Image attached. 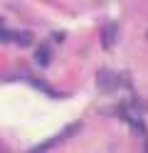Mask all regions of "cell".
Returning <instances> with one entry per match:
<instances>
[{"label": "cell", "mask_w": 148, "mask_h": 153, "mask_svg": "<svg viewBox=\"0 0 148 153\" xmlns=\"http://www.w3.org/2000/svg\"><path fill=\"white\" fill-rule=\"evenodd\" d=\"M96 87L101 89V91H111L118 87V74L111 72V69H99L96 74Z\"/></svg>", "instance_id": "obj_1"}, {"label": "cell", "mask_w": 148, "mask_h": 153, "mask_svg": "<svg viewBox=\"0 0 148 153\" xmlns=\"http://www.w3.org/2000/svg\"><path fill=\"white\" fill-rule=\"evenodd\" d=\"M13 40H15V32H10V30H5V27L0 25V42L5 45V42H13Z\"/></svg>", "instance_id": "obj_5"}, {"label": "cell", "mask_w": 148, "mask_h": 153, "mask_svg": "<svg viewBox=\"0 0 148 153\" xmlns=\"http://www.w3.org/2000/svg\"><path fill=\"white\" fill-rule=\"evenodd\" d=\"M79 128H82V123H79V121L74 123V126H67V128L62 131V138H69V136H74V133H77Z\"/></svg>", "instance_id": "obj_6"}, {"label": "cell", "mask_w": 148, "mask_h": 153, "mask_svg": "<svg viewBox=\"0 0 148 153\" xmlns=\"http://www.w3.org/2000/svg\"><path fill=\"white\" fill-rule=\"evenodd\" d=\"M143 148H146V151H148V138H146V146H143Z\"/></svg>", "instance_id": "obj_7"}, {"label": "cell", "mask_w": 148, "mask_h": 153, "mask_svg": "<svg viewBox=\"0 0 148 153\" xmlns=\"http://www.w3.org/2000/svg\"><path fill=\"white\" fill-rule=\"evenodd\" d=\"M35 59H37L39 67H49V62H52V50H49V45H39L37 47Z\"/></svg>", "instance_id": "obj_2"}, {"label": "cell", "mask_w": 148, "mask_h": 153, "mask_svg": "<svg viewBox=\"0 0 148 153\" xmlns=\"http://www.w3.org/2000/svg\"><path fill=\"white\" fill-rule=\"evenodd\" d=\"M101 35H104V37H101L104 50H111V47H114V42H116V25H106Z\"/></svg>", "instance_id": "obj_3"}, {"label": "cell", "mask_w": 148, "mask_h": 153, "mask_svg": "<svg viewBox=\"0 0 148 153\" xmlns=\"http://www.w3.org/2000/svg\"><path fill=\"white\" fill-rule=\"evenodd\" d=\"M146 40H148V32H146Z\"/></svg>", "instance_id": "obj_8"}, {"label": "cell", "mask_w": 148, "mask_h": 153, "mask_svg": "<svg viewBox=\"0 0 148 153\" xmlns=\"http://www.w3.org/2000/svg\"><path fill=\"white\" fill-rule=\"evenodd\" d=\"M32 40H35V37H32V32H30V30L15 32V42H17L20 47H30V45H32Z\"/></svg>", "instance_id": "obj_4"}]
</instances>
